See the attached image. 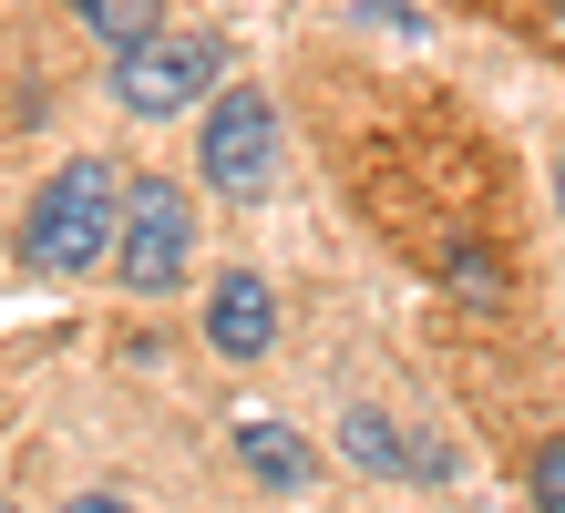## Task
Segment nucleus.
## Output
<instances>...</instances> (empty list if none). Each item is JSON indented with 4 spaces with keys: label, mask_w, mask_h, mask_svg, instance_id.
I'll list each match as a JSON object with an SVG mask.
<instances>
[{
    "label": "nucleus",
    "mask_w": 565,
    "mask_h": 513,
    "mask_svg": "<svg viewBox=\"0 0 565 513\" xmlns=\"http://www.w3.org/2000/svg\"><path fill=\"white\" fill-rule=\"evenodd\" d=\"M114 226H124V164L73 154L42 175V195L21 216V267L31 278H83V267L114 257Z\"/></svg>",
    "instance_id": "nucleus-1"
},
{
    "label": "nucleus",
    "mask_w": 565,
    "mask_h": 513,
    "mask_svg": "<svg viewBox=\"0 0 565 513\" xmlns=\"http://www.w3.org/2000/svg\"><path fill=\"white\" fill-rule=\"evenodd\" d=\"M195 175H206L216 205H257L278 185V103L257 83H216L206 124H195Z\"/></svg>",
    "instance_id": "nucleus-2"
},
{
    "label": "nucleus",
    "mask_w": 565,
    "mask_h": 513,
    "mask_svg": "<svg viewBox=\"0 0 565 513\" xmlns=\"http://www.w3.org/2000/svg\"><path fill=\"white\" fill-rule=\"evenodd\" d=\"M195 267V195L175 175H124V226H114V278L135 298H175Z\"/></svg>",
    "instance_id": "nucleus-3"
},
{
    "label": "nucleus",
    "mask_w": 565,
    "mask_h": 513,
    "mask_svg": "<svg viewBox=\"0 0 565 513\" xmlns=\"http://www.w3.org/2000/svg\"><path fill=\"white\" fill-rule=\"evenodd\" d=\"M226 83V52H216V31H145V42H124L114 52V103L135 124H164V114H185L195 93H216Z\"/></svg>",
    "instance_id": "nucleus-4"
},
{
    "label": "nucleus",
    "mask_w": 565,
    "mask_h": 513,
    "mask_svg": "<svg viewBox=\"0 0 565 513\" xmlns=\"http://www.w3.org/2000/svg\"><path fill=\"white\" fill-rule=\"evenodd\" d=\"M340 462L371 472V483H452L443 441H412L391 410H340Z\"/></svg>",
    "instance_id": "nucleus-5"
},
{
    "label": "nucleus",
    "mask_w": 565,
    "mask_h": 513,
    "mask_svg": "<svg viewBox=\"0 0 565 513\" xmlns=\"http://www.w3.org/2000/svg\"><path fill=\"white\" fill-rule=\"evenodd\" d=\"M206 350L237 360V370L278 350V298H268L257 267H226V278H216V298H206Z\"/></svg>",
    "instance_id": "nucleus-6"
},
{
    "label": "nucleus",
    "mask_w": 565,
    "mask_h": 513,
    "mask_svg": "<svg viewBox=\"0 0 565 513\" xmlns=\"http://www.w3.org/2000/svg\"><path fill=\"white\" fill-rule=\"evenodd\" d=\"M237 462L257 472V483H278V493H309V483H319L309 441H298L288 421H237Z\"/></svg>",
    "instance_id": "nucleus-7"
},
{
    "label": "nucleus",
    "mask_w": 565,
    "mask_h": 513,
    "mask_svg": "<svg viewBox=\"0 0 565 513\" xmlns=\"http://www.w3.org/2000/svg\"><path fill=\"white\" fill-rule=\"evenodd\" d=\"M62 11H73L104 52H124V42H145V31H164V0H62Z\"/></svg>",
    "instance_id": "nucleus-8"
},
{
    "label": "nucleus",
    "mask_w": 565,
    "mask_h": 513,
    "mask_svg": "<svg viewBox=\"0 0 565 513\" xmlns=\"http://www.w3.org/2000/svg\"><path fill=\"white\" fill-rule=\"evenodd\" d=\"M524 503H545V513H565V431H545L535 452H524Z\"/></svg>",
    "instance_id": "nucleus-9"
},
{
    "label": "nucleus",
    "mask_w": 565,
    "mask_h": 513,
    "mask_svg": "<svg viewBox=\"0 0 565 513\" xmlns=\"http://www.w3.org/2000/svg\"><path fill=\"white\" fill-rule=\"evenodd\" d=\"M555 205H565V154H555Z\"/></svg>",
    "instance_id": "nucleus-10"
}]
</instances>
